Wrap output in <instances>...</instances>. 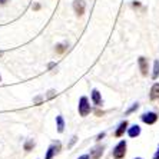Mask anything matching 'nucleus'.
Listing matches in <instances>:
<instances>
[{
  "label": "nucleus",
  "instance_id": "f3484780",
  "mask_svg": "<svg viewBox=\"0 0 159 159\" xmlns=\"http://www.w3.org/2000/svg\"><path fill=\"white\" fill-rule=\"evenodd\" d=\"M138 107H139V105H138V103H133V106H132V107H129V109L126 111V115H129V113H132L133 111H136Z\"/></svg>",
  "mask_w": 159,
  "mask_h": 159
},
{
  "label": "nucleus",
  "instance_id": "2eb2a0df",
  "mask_svg": "<svg viewBox=\"0 0 159 159\" xmlns=\"http://www.w3.org/2000/svg\"><path fill=\"white\" fill-rule=\"evenodd\" d=\"M159 75V60H155V65H153V73H152V78L156 79Z\"/></svg>",
  "mask_w": 159,
  "mask_h": 159
},
{
  "label": "nucleus",
  "instance_id": "423d86ee",
  "mask_svg": "<svg viewBox=\"0 0 159 159\" xmlns=\"http://www.w3.org/2000/svg\"><path fill=\"white\" fill-rule=\"evenodd\" d=\"M92 102L96 105V106H100V105H102V96H100V93L98 89H93L92 90Z\"/></svg>",
  "mask_w": 159,
  "mask_h": 159
},
{
  "label": "nucleus",
  "instance_id": "b1692460",
  "mask_svg": "<svg viewBox=\"0 0 159 159\" xmlns=\"http://www.w3.org/2000/svg\"><path fill=\"white\" fill-rule=\"evenodd\" d=\"M9 0H0V4H6Z\"/></svg>",
  "mask_w": 159,
  "mask_h": 159
},
{
  "label": "nucleus",
  "instance_id": "a211bd4d",
  "mask_svg": "<svg viewBox=\"0 0 159 159\" xmlns=\"http://www.w3.org/2000/svg\"><path fill=\"white\" fill-rule=\"evenodd\" d=\"M76 141H78V138H76V136H73V138H72L70 143H69V148H70V146H73V145H75V142H76Z\"/></svg>",
  "mask_w": 159,
  "mask_h": 159
},
{
  "label": "nucleus",
  "instance_id": "7ed1b4c3",
  "mask_svg": "<svg viewBox=\"0 0 159 159\" xmlns=\"http://www.w3.org/2000/svg\"><path fill=\"white\" fill-rule=\"evenodd\" d=\"M60 148H62L60 142H55V143H52L50 146H49L48 152H46V155H44V159H53L60 152Z\"/></svg>",
  "mask_w": 159,
  "mask_h": 159
},
{
  "label": "nucleus",
  "instance_id": "39448f33",
  "mask_svg": "<svg viewBox=\"0 0 159 159\" xmlns=\"http://www.w3.org/2000/svg\"><path fill=\"white\" fill-rule=\"evenodd\" d=\"M142 120H143L145 123H148V125H152V123H155L156 120H158V116H156V113H153V112H148V113H143V115H142Z\"/></svg>",
  "mask_w": 159,
  "mask_h": 159
},
{
  "label": "nucleus",
  "instance_id": "412c9836",
  "mask_svg": "<svg viewBox=\"0 0 159 159\" xmlns=\"http://www.w3.org/2000/svg\"><path fill=\"white\" fill-rule=\"evenodd\" d=\"M153 159H159V146H158V151H156V153L153 155Z\"/></svg>",
  "mask_w": 159,
  "mask_h": 159
},
{
  "label": "nucleus",
  "instance_id": "9b49d317",
  "mask_svg": "<svg viewBox=\"0 0 159 159\" xmlns=\"http://www.w3.org/2000/svg\"><path fill=\"white\" fill-rule=\"evenodd\" d=\"M128 133H129L130 138H136V136H139V133H141V128H139L138 125H133L132 128H129Z\"/></svg>",
  "mask_w": 159,
  "mask_h": 159
},
{
  "label": "nucleus",
  "instance_id": "6e6552de",
  "mask_svg": "<svg viewBox=\"0 0 159 159\" xmlns=\"http://www.w3.org/2000/svg\"><path fill=\"white\" fill-rule=\"evenodd\" d=\"M138 63H139V67H141L142 75L148 73V60L145 59V57H139V59H138Z\"/></svg>",
  "mask_w": 159,
  "mask_h": 159
},
{
  "label": "nucleus",
  "instance_id": "ddd939ff",
  "mask_svg": "<svg viewBox=\"0 0 159 159\" xmlns=\"http://www.w3.org/2000/svg\"><path fill=\"white\" fill-rule=\"evenodd\" d=\"M66 49H67V43H59V44H56L55 50H56V53H57V55H62Z\"/></svg>",
  "mask_w": 159,
  "mask_h": 159
},
{
  "label": "nucleus",
  "instance_id": "f8f14e48",
  "mask_svg": "<svg viewBox=\"0 0 159 159\" xmlns=\"http://www.w3.org/2000/svg\"><path fill=\"white\" fill-rule=\"evenodd\" d=\"M151 99H159V83H155L151 89Z\"/></svg>",
  "mask_w": 159,
  "mask_h": 159
},
{
  "label": "nucleus",
  "instance_id": "aec40b11",
  "mask_svg": "<svg viewBox=\"0 0 159 159\" xmlns=\"http://www.w3.org/2000/svg\"><path fill=\"white\" fill-rule=\"evenodd\" d=\"M33 9H34V10H39V9H40V4H39V3H34L33 4Z\"/></svg>",
  "mask_w": 159,
  "mask_h": 159
},
{
  "label": "nucleus",
  "instance_id": "393cba45",
  "mask_svg": "<svg viewBox=\"0 0 159 159\" xmlns=\"http://www.w3.org/2000/svg\"><path fill=\"white\" fill-rule=\"evenodd\" d=\"M0 82H2V76H0Z\"/></svg>",
  "mask_w": 159,
  "mask_h": 159
},
{
  "label": "nucleus",
  "instance_id": "a878e982",
  "mask_svg": "<svg viewBox=\"0 0 159 159\" xmlns=\"http://www.w3.org/2000/svg\"><path fill=\"white\" fill-rule=\"evenodd\" d=\"M136 159H142V158H136Z\"/></svg>",
  "mask_w": 159,
  "mask_h": 159
},
{
  "label": "nucleus",
  "instance_id": "9d476101",
  "mask_svg": "<svg viewBox=\"0 0 159 159\" xmlns=\"http://www.w3.org/2000/svg\"><path fill=\"white\" fill-rule=\"evenodd\" d=\"M126 128H128V122H126V120H123V122L118 126V129H116V132H115V136L116 138H120L123 135V132L126 130Z\"/></svg>",
  "mask_w": 159,
  "mask_h": 159
},
{
  "label": "nucleus",
  "instance_id": "0eeeda50",
  "mask_svg": "<svg viewBox=\"0 0 159 159\" xmlns=\"http://www.w3.org/2000/svg\"><path fill=\"white\" fill-rule=\"evenodd\" d=\"M90 155H92V159H99L100 156L103 155V146H96L90 151Z\"/></svg>",
  "mask_w": 159,
  "mask_h": 159
},
{
  "label": "nucleus",
  "instance_id": "f03ea898",
  "mask_svg": "<svg viewBox=\"0 0 159 159\" xmlns=\"http://www.w3.org/2000/svg\"><path fill=\"white\" fill-rule=\"evenodd\" d=\"M125 153H126V142L120 141L115 146V149H113V152H112V155H113L115 159H122L123 156H125Z\"/></svg>",
  "mask_w": 159,
  "mask_h": 159
},
{
  "label": "nucleus",
  "instance_id": "6ab92c4d",
  "mask_svg": "<svg viewBox=\"0 0 159 159\" xmlns=\"http://www.w3.org/2000/svg\"><path fill=\"white\" fill-rule=\"evenodd\" d=\"M103 138H105V132L99 133V135H98V141H100V139H103Z\"/></svg>",
  "mask_w": 159,
  "mask_h": 159
},
{
  "label": "nucleus",
  "instance_id": "4468645a",
  "mask_svg": "<svg viewBox=\"0 0 159 159\" xmlns=\"http://www.w3.org/2000/svg\"><path fill=\"white\" fill-rule=\"evenodd\" d=\"M34 148V141L33 139H27L26 142H25V151H32V149Z\"/></svg>",
  "mask_w": 159,
  "mask_h": 159
},
{
  "label": "nucleus",
  "instance_id": "dca6fc26",
  "mask_svg": "<svg viewBox=\"0 0 159 159\" xmlns=\"http://www.w3.org/2000/svg\"><path fill=\"white\" fill-rule=\"evenodd\" d=\"M55 95H56V90L55 89H50V90L48 92V95H46V99H52Z\"/></svg>",
  "mask_w": 159,
  "mask_h": 159
},
{
  "label": "nucleus",
  "instance_id": "4be33fe9",
  "mask_svg": "<svg viewBox=\"0 0 159 159\" xmlns=\"http://www.w3.org/2000/svg\"><path fill=\"white\" fill-rule=\"evenodd\" d=\"M34 102H36V103H40V102H42V98H40V96L34 98Z\"/></svg>",
  "mask_w": 159,
  "mask_h": 159
},
{
  "label": "nucleus",
  "instance_id": "5701e85b",
  "mask_svg": "<svg viewBox=\"0 0 159 159\" xmlns=\"http://www.w3.org/2000/svg\"><path fill=\"white\" fill-rule=\"evenodd\" d=\"M78 159H89V155H82V156H79Z\"/></svg>",
  "mask_w": 159,
  "mask_h": 159
},
{
  "label": "nucleus",
  "instance_id": "f257e3e1",
  "mask_svg": "<svg viewBox=\"0 0 159 159\" xmlns=\"http://www.w3.org/2000/svg\"><path fill=\"white\" fill-rule=\"evenodd\" d=\"M78 109H79V115L83 116V118L90 113V105H89V100H88V98L86 96H82L80 99H79Z\"/></svg>",
  "mask_w": 159,
  "mask_h": 159
},
{
  "label": "nucleus",
  "instance_id": "1a4fd4ad",
  "mask_svg": "<svg viewBox=\"0 0 159 159\" xmlns=\"http://www.w3.org/2000/svg\"><path fill=\"white\" fill-rule=\"evenodd\" d=\"M56 126H57V132L62 133L65 130V119H63L62 115L56 116Z\"/></svg>",
  "mask_w": 159,
  "mask_h": 159
},
{
  "label": "nucleus",
  "instance_id": "20e7f679",
  "mask_svg": "<svg viewBox=\"0 0 159 159\" xmlns=\"http://www.w3.org/2000/svg\"><path fill=\"white\" fill-rule=\"evenodd\" d=\"M85 2L83 0H75L73 2V10H75V13L78 16H82L83 13H85Z\"/></svg>",
  "mask_w": 159,
  "mask_h": 159
}]
</instances>
